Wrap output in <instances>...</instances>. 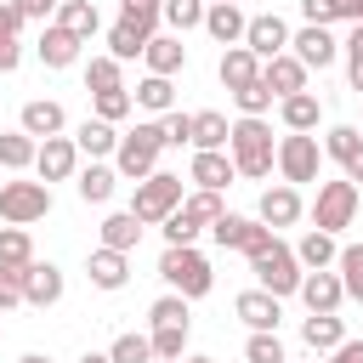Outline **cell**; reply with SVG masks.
<instances>
[{
	"label": "cell",
	"mask_w": 363,
	"mask_h": 363,
	"mask_svg": "<svg viewBox=\"0 0 363 363\" xmlns=\"http://www.w3.org/2000/svg\"><path fill=\"white\" fill-rule=\"evenodd\" d=\"M227 113H193V153H227Z\"/></svg>",
	"instance_id": "34"
},
{
	"label": "cell",
	"mask_w": 363,
	"mask_h": 363,
	"mask_svg": "<svg viewBox=\"0 0 363 363\" xmlns=\"http://www.w3.org/2000/svg\"><path fill=\"white\" fill-rule=\"evenodd\" d=\"M340 170H346V182H352V187H357V182H363V147H357V153H352V159H346V164H340Z\"/></svg>",
	"instance_id": "60"
},
{
	"label": "cell",
	"mask_w": 363,
	"mask_h": 363,
	"mask_svg": "<svg viewBox=\"0 0 363 363\" xmlns=\"http://www.w3.org/2000/svg\"><path fill=\"white\" fill-rule=\"evenodd\" d=\"M278 119H284V130L312 136V130H318V119H323V108H318V96H312V91H295V96H284V102H278Z\"/></svg>",
	"instance_id": "25"
},
{
	"label": "cell",
	"mask_w": 363,
	"mask_h": 363,
	"mask_svg": "<svg viewBox=\"0 0 363 363\" xmlns=\"http://www.w3.org/2000/svg\"><path fill=\"white\" fill-rule=\"evenodd\" d=\"M193 301H182V295H159L153 306H147V323L159 329V323H193V312H187Z\"/></svg>",
	"instance_id": "47"
},
{
	"label": "cell",
	"mask_w": 363,
	"mask_h": 363,
	"mask_svg": "<svg viewBox=\"0 0 363 363\" xmlns=\"http://www.w3.org/2000/svg\"><path fill=\"white\" fill-rule=\"evenodd\" d=\"M51 216V187L45 182H0V221L6 227H34Z\"/></svg>",
	"instance_id": "6"
},
{
	"label": "cell",
	"mask_w": 363,
	"mask_h": 363,
	"mask_svg": "<svg viewBox=\"0 0 363 363\" xmlns=\"http://www.w3.org/2000/svg\"><path fill=\"white\" fill-rule=\"evenodd\" d=\"M74 147H79L85 159H113V147H119V130H113L108 119H85V125L74 130Z\"/></svg>",
	"instance_id": "30"
},
{
	"label": "cell",
	"mask_w": 363,
	"mask_h": 363,
	"mask_svg": "<svg viewBox=\"0 0 363 363\" xmlns=\"http://www.w3.org/2000/svg\"><path fill=\"white\" fill-rule=\"evenodd\" d=\"M85 278H91L96 289H108V295H113V289H125V284H130V255H119V250H102V244H96V250L85 255Z\"/></svg>",
	"instance_id": "17"
},
{
	"label": "cell",
	"mask_w": 363,
	"mask_h": 363,
	"mask_svg": "<svg viewBox=\"0 0 363 363\" xmlns=\"http://www.w3.org/2000/svg\"><path fill=\"white\" fill-rule=\"evenodd\" d=\"M329 363H363V340H352V335H346V340L329 352Z\"/></svg>",
	"instance_id": "55"
},
{
	"label": "cell",
	"mask_w": 363,
	"mask_h": 363,
	"mask_svg": "<svg viewBox=\"0 0 363 363\" xmlns=\"http://www.w3.org/2000/svg\"><path fill=\"white\" fill-rule=\"evenodd\" d=\"M159 233H164V244H193V238H199L204 227H199V221H193L187 210H170V216L159 221Z\"/></svg>",
	"instance_id": "50"
},
{
	"label": "cell",
	"mask_w": 363,
	"mask_h": 363,
	"mask_svg": "<svg viewBox=\"0 0 363 363\" xmlns=\"http://www.w3.org/2000/svg\"><path fill=\"white\" fill-rule=\"evenodd\" d=\"M142 62H147V74L176 79V74L187 68V45H182V34H153V40H147V51H142Z\"/></svg>",
	"instance_id": "19"
},
{
	"label": "cell",
	"mask_w": 363,
	"mask_h": 363,
	"mask_svg": "<svg viewBox=\"0 0 363 363\" xmlns=\"http://www.w3.org/2000/svg\"><path fill=\"white\" fill-rule=\"evenodd\" d=\"M182 210L199 221V227H216L221 216H227V204H221V193H204V187H193L187 199H182Z\"/></svg>",
	"instance_id": "41"
},
{
	"label": "cell",
	"mask_w": 363,
	"mask_h": 363,
	"mask_svg": "<svg viewBox=\"0 0 363 363\" xmlns=\"http://www.w3.org/2000/svg\"><path fill=\"white\" fill-rule=\"evenodd\" d=\"M301 216H306V204H301V193H295L289 182H272V187L261 193V204H255V221L272 227V233H278V227H295Z\"/></svg>",
	"instance_id": "13"
},
{
	"label": "cell",
	"mask_w": 363,
	"mask_h": 363,
	"mask_svg": "<svg viewBox=\"0 0 363 363\" xmlns=\"http://www.w3.org/2000/svg\"><path fill=\"white\" fill-rule=\"evenodd\" d=\"M62 267H51V261H34L28 272H23V306H34V312H45V306H57L62 301Z\"/></svg>",
	"instance_id": "15"
},
{
	"label": "cell",
	"mask_w": 363,
	"mask_h": 363,
	"mask_svg": "<svg viewBox=\"0 0 363 363\" xmlns=\"http://www.w3.org/2000/svg\"><path fill=\"white\" fill-rule=\"evenodd\" d=\"M357 221V187L352 182H318V199H312V227L318 233H340Z\"/></svg>",
	"instance_id": "8"
},
{
	"label": "cell",
	"mask_w": 363,
	"mask_h": 363,
	"mask_svg": "<svg viewBox=\"0 0 363 363\" xmlns=\"http://www.w3.org/2000/svg\"><path fill=\"white\" fill-rule=\"evenodd\" d=\"M182 199H187V182H182V176H170V170H153L147 182H136L130 216H136L142 227H159L170 210H182Z\"/></svg>",
	"instance_id": "5"
},
{
	"label": "cell",
	"mask_w": 363,
	"mask_h": 363,
	"mask_svg": "<svg viewBox=\"0 0 363 363\" xmlns=\"http://www.w3.org/2000/svg\"><path fill=\"white\" fill-rule=\"evenodd\" d=\"M301 340H306L312 352H335V346L346 340V323H340V312H306V323H301Z\"/></svg>",
	"instance_id": "28"
},
{
	"label": "cell",
	"mask_w": 363,
	"mask_h": 363,
	"mask_svg": "<svg viewBox=\"0 0 363 363\" xmlns=\"http://www.w3.org/2000/svg\"><path fill=\"white\" fill-rule=\"evenodd\" d=\"M233 159L227 153H193V164H187V182L193 187H204V193H227L233 187Z\"/></svg>",
	"instance_id": "21"
},
{
	"label": "cell",
	"mask_w": 363,
	"mask_h": 363,
	"mask_svg": "<svg viewBox=\"0 0 363 363\" xmlns=\"http://www.w3.org/2000/svg\"><path fill=\"white\" fill-rule=\"evenodd\" d=\"M142 233H147V227H142L130 210H113V216L102 221V250H119V255H130V250L142 244Z\"/></svg>",
	"instance_id": "31"
},
{
	"label": "cell",
	"mask_w": 363,
	"mask_h": 363,
	"mask_svg": "<svg viewBox=\"0 0 363 363\" xmlns=\"http://www.w3.org/2000/svg\"><path fill=\"white\" fill-rule=\"evenodd\" d=\"M17 62H23V45H17V40H6V45H0V74H11Z\"/></svg>",
	"instance_id": "57"
},
{
	"label": "cell",
	"mask_w": 363,
	"mask_h": 363,
	"mask_svg": "<svg viewBox=\"0 0 363 363\" xmlns=\"http://www.w3.org/2000/svg\"><path fill=\"white\" fill-rule=\"evenodd\" d=\"M164 23H170V34L204 28V0H164Z\"/></svg>",
	"instance_id": "43"
},
{
	"label": "cell",
	"mask_w": 363,
	"mask_h": 363,
	"mask_svg": "<svg viewBox=\"0 0 363 363\" xmlns=\"http://www.w3.org/2000/svg\"><path fill=\"white\" fill-rule=\"evenodd\" d=\"M108 357H113V363H153V340L136 335V329H125V335L108 346Z\"/></svg>",
	"instance_id": "44"
},
{
	"label": "cell",
	"mask_w": 363,
	"mask_h": 363,
	"mask_svg": "<svg viewBox=\"0 0 363 363\" xmlns=\"http://www.w3.org/2000/svg\"><path fill=\"white\" fill-rule=\"evenodd\" d=\"M159 278H164L170 295H182V301H204V295L216 289L210 255H199V244H164V255H159Z\"/></svg>",
	"instance_id": "2"
},
{
	"label": "cell",
	"mask_w": 363,
	"mask_h": 363,
	"mask_svg": "<svg viewBox=\"0 0 363 363\" xmlns=\"http://www.w3.org/2000/svg\"><path fill=\"white\" fill-rule=\"evenodd\" d=\"M216 6H244V0H216Z\"/></svg>",
	"instance_id": "64"
},
{
	"label": "cell",
	"mask_w": 363,
	"mask_h": 363,
	"mask_svg": "<svg viewBox=\"0 0 363 363\" xmlns=\"http://www.w3.org/2000/svg\"><path fill=\"white\" fill-rule=\"evenodd\" d=\"M335 278H340L346 301H363V244H340V255H335Z\"/></svg>",
	"instance_id": "37"
},
{
	"label": "cell",
	"mask_w": 363,
	"mask_h": 363,
	"mask_svg": "<svg viewBox=\"0 0 363 363\" xmlns=\"http://www.w3.org/2000/svg\"><path fill=\"white\" fill-rule=\"evenodd\" d=\"M301 17L318 23V28H329L335 23V0H301Z\"/></svg>",
	"instance_id": "53"
},
{
	"label": "cell",
	"mask_w": 363,
	"mask_h": 363,
	"mask_svg": "<svg viewBox=\"0 0 363 363\" xmlns=\"http://www.w3.org/2000/svg\"><path fill=\"white\" fill-rule=\"evenodd\" d=\"M11 306H23V272L0 267V312H11Z\"/></svg>",
	"instance_id": "51"
},
{
	"label": "cell",
	"mask_w": 363,
	"mask_h": 363,
	"mask_svg": "<svg viewBox=\"0 0 363 363\" xmlns=\"http://www.w3.org/2000/svg\"><path fill=\"white\" fill-rule=\"evenodd\" d=\"M244 23H250L244 6H216V0L204 6V34L216 45H244Z\"/></svg>",
	"instance_id": "23"
},
{
	"label": "cell",
	"mask_w": 363,
	"mask_h": 363,
	"mask_svg": "<svg viewBox=\"0 0 363 363\" xmlns=\"http://www.w3.org/2000/svg\"><path fill=\"white\" fill-rule=\"evenodd\" d=\"M119 17L136 23L142 34H159V17H164V0H119Z\"/></svg>",
	"instance_id": "45"
},
{
	"label": "cell",
	"mask_w": 363,
	"mask_h": 363,
	"mask_svg": "<svg viewBox=\"0 0 363 363\" xmlns=\"http://www.w3.org/2000/svg\"><path fill=\"white\" fill-rule=\"evenodd\" d=\"M318 147H323V159H335V164H346V159H352V153L363 147V130H357V125H329Z\"/></svg>",
	"instance_id": "39"
},
{
	"label": "cell",
	"mask_w": 363,
	"mask_h": 363,
	"mask_svg": "<svg viewBox=\"0 0 363 363\" xmlns=\"http://www.w3.org/2000/svg\"><path fill=\"white\" fill-rule=\"evenodd\" d=\"M227 159H233V170L250 176V182L272 176V159H278L272 125H267V119H233V130H227Z\"/></svg>",
	"instance_id": "1"
},
{
	"label": "cell",
	"mask_w": 363,
	"mask_h": 363,
	"mask_svg": "<svg viewBox=\"0 0 363 363\" xmlns=\"http://www.w3.org/2000/svg\"><path fill=\"white\" fill-rule=\"evenodd\" d=\"M250 272H255V289H267V295H278V301L295 295L301 278H306L301 261H295V250H289L284 238H272L267 250H255V255H250Z\"/></svg>",
	"instance_id": "4"
},
{
	"label": "cell",
	"mask_w": 363,
	"mask_h": 363,
	"mask_svg": "<svg viewBox=\"0 0 363 363\" xmlns=\"http://www.w3.org/2000/svg\"><path fill=\"white\" fill-rule=\"evenodd\" d=\"M159 130H164V147H193V113L170 108V113L159 119Z\"/></svg>",
	"instance_id": "49"
},
{
	"label": "cell",
	"mask_w": 363,
	"mask_h": 363,
	"mask_svg": "<svg viewBox=\"0 0 363 363\" xmlns=\"http://www.w3.org/2000/svg\"><path fill=\"white\" fill-rule=\"evenodd\" d=\"M113 187H119V170H113L108 159H91L85 170H74V193H79L85 204H108Z\"/></svg>",
	"instance_id": "22"
},
{
	"label": "cell",
	"mask_w": 363,
	"mask_h": 363,
	"mask_svg": "<svg viewBox=\"0 0 363 363\" xmlns=\"http://www.w3.org/2000/svg\"><path fill=\"white\" fill-rule=\"evenodd\" d=\"M272 170H278L289 187H301V182H318V170H323V147H318V136H295V130H284Z\"/></svg>",
	"instance_id": "7"
},
{
	"label": "cell",
	"mask_w": 363,
	"mask_h": 363,
	"mask_svg": "<svg viewBox=\"0 0 363 363\" xmlns=\"http://www.w3.org/2000/svg\"><path fill=\"white\" fill-rule=\"evenodd\" d=\"M17 130L34 136V142H45V136H62V130H68V113H62V102H51V96H28L23 113H17Z\"/></svg>",
	"instance_id": "14"
},
{
	"label": "cell",
	"mask_w": 363,
	"mask_h": 363,
	"mask_svg": "<svg viewBox=\"0 0 363 363\" xmlns=\"http://www.w3.org/2000/svg\"><path fill=\"white\" fill-rule=\"evenodd\" d=\"M57 28H68L74 40H91L96 28H102V17H96V6L91 0H57V17H51Z\"/></svg>",
	"instance_id": "29"
},
{
	"label": "cell",
	"mask_w": 363,
	"mask_h": 363,
	"mask_svg": "<svg viewBox=\"0 0 363 363\" xmlns=\"http://www.w3.org/2000/svg\"><path fill=\"white\" fill-rule=\"evenodd\" d=\"M130 102H136V108H147V113H159V119H164V113H170V108H176V85H170V79H159V74H147V79H142V85H136V91H130Z\"/></svg>",
	"instance_id": "36"
},
{
	"label": "cell",
	"mask_w": 363,
	"mask_h": 363,
	"mask_svg": "<svg viewBox=\"0 0 363 363\" xmlns=\"http://www.w3.org/2000/svg\"><path fill=\"white\" fill-rule=\"evenodd\" d=\"M289 57L312 74V68H329V62L340 57V40H335L329 28H318V23H306L301 34H289Z\"/></svg>",
	"instance_id": "11"
},
{
	"label": "cell",
	"mask_w": 363,
	"mask_h": 363,
	"mask_svg": "<svg viewBox=\"0 0 363 363\" xmlns=\"http://www.w3.org/2000/svg\"><path fill=\"white\" fill-rule=\"evenodd\" d=\"M295 250V261H301V272H323V267H335V255H340V244H335V233H306L301 244H289Z\"/></svg>",
	"instance_id": "27"
},
{
	"label": "cell",
	"mask_w": 363,
	"mask_h": 363,
	"mask_svg": "<svg viewBox=\"0 0 363 363\" xmlns=\"http://www.w3.org/2000/svg\"><path fill=\"white\" fill-rule=\"evenodd\" d=\"M216 74H221V85H227V91H244V85H255V79H261V57H250L244 45H227V51H221V62H216Z\"/></svg>",
	"instance_id": "24"
},
{
	"label": "cell",
	"mask_w": 363,
	"mask_h": 363,
	"mask_svg": "<svg viewBox=\"0 0 363 363\" xmlns=\"http://www.w3.org/2000/svg\"><path fill=\"white\" fill-rule=\"evenodd\" d=\"M335 23H363V0H335Z\"/></svg>",
	"instance_id": "56"
},
{
	"label": "cell",
	"mask_w": 363,
	"mask_h": 363,
	"mask_svg": "<svg viewBox=\"0 0 363 363\" xmlns=\"http://www.w3.org/2000/svg\"><path fill=\"white\" fill-rule=\"evenodd\" d=\"M17 363H51V357H40V352H28V357H17Z\"/></svg>",
	"instance_id": "62"
},
{
	"label": "cell",
	"mask_w": 363,
	"mask_h": 363,
	"mask_svg": "<svg viewBox=\"0 0 363 363\" xmlns=\"http://www.w3.org/2000/svg\"><path fill=\"white\" fill-rule=\"evenodd\" d=\"M34 136H23V130H0V170H28L34 164Z\"/></svg>",
	"instance_id": "40"
},
{
	"label": "cell",
	"mask_w": 363,
	"mask_h": 363,
	"mask_svg": "<svg viewBox=\"0 0 363 363\" xmlns=\"http://www.w3.org/2000/svg\"><path fill=\"white\" fill-rule=\"evenodd\" d=\"M340 51H346V57H363V23H352V34L340 40Z\"/></svg>",
	"instance_id": "58"
},
{
	"label": "cell",
	"mask_w": 363,
	"mask_h": 363,
	"mask_svg": "<svg viewBox=\"0 0 363 363\" xmlns=\"http://www.w3.org/2000/svg\"><path fill=\"white\" fill-rule=\"evenodd\" d=\"M0 267H6V272H28V267H34V238H28V227H0Z\"/></svg>",
	"instance_id": "32"
},
{
	"label": "cell",
	"mask_w": 363,
	"mask_h": 363,
	"mask_svg": "<svg viewBox=\"0 0 363 363\" xmlns=\"http://www.w3.org/2000/svg\"><path fill=\"white\" fill-rule=\"evenodd\" d=\"M79 363H113V357H108V352H85Z\"/></svg>",
	"instance_id": "61"
},
{
	"label": "cell",
	"mask_w": 363,
	"mask_h": 363,
	"mask_svg": "<svg viewBox=\"0 0 363 363\" xmlns=\"http://www.w3.org/2000/svg\"><path fill=\"white\" fill-rule=\"evenodd\" d=\"M346 79H352V91L363 96V57H346Z\"/></svg>",
	"instance_id": "59"
},
{
	"label": "cell",
	"mask_w": 363,
	"mask_h": 363,
	"mask_svg": "<svg viewBox=\"0 0 363 363\" xmlns=\"http://www.w3.org/2000/svg\"><path fill=\"white\" fill-rule=\"evenodd\" d=\"M17 28H23L17 6H11V0H0V45H6V40H17Z\"/></svg>",
	"instance_id": "54"
},
{
	"label": "cell",
	"mask_w": 363,
	"mask_h": 363,
	"mask_svg": "<svg viewBox=\"0 0 363 363\" xmlns=\"http://www.w3.org/2000/svg\"><path fill=\"white\" fill-rule=\"evenodd\" d=\"M34 170H40L45 187H51V182H68V176L79 170V147H74V136H45V142L34 147Z\"/></svg>",
	"instance_id": "12"
},
{
	"label": "cell",
	"mask_w": 363,
	"mask_h": 363,
	"mask_svg": "<svg viewBox=\"0 0 363 363\" xmlns=\"http://www.w3.org/2000/svg\"><path fill=\"white\" fill-rule=\"evenodd\" d=\"M136 113V102H130V91L119 85V91H96V113L91 119H108V125H119V119H130Z\"/></svg>",
	"instance_id": "46"
},
{
	"label": "cell",
	"mask_w": 363,
	"mask_h": 363,
	"mask_svg": "<svg viewBox=\"0 0 363 363\" xmlns=\"http://www.w3.org/2000/svg\"><path fill=\"white\" fill-rule=\"evenodd\" d=\"M233 312L250 323V335H278V318H284V301L278 295H267V289H244L238 301H233Z\"/></svg>",
	"instance_id": "16"
},
{
	"label": "cell",
	"mask_w": 363,
	"mask_h": 363,
	"mask_svg": "<svg viewBox=\"0 0 363 363\" xmlns=\"http://www.w3.org/2000/svg\"><path fill=\"white\" fill-rule=\"evenodd\" d=\"M147 40H153V34H142L136 23H125V17H119V23L108 28V57H113V62H136V57L147 51Z\"/></svg>",
	"instance_id": "33"
},
{
	"label": "cell",
	"mask_w": 363,
	"mask_h": 363,
	"mask_svg": "<svg viewBox=\"0 0 363 363\" xmlns=\"http://www.w3.org/2000/svg\"><path fill=\"white\" fill-rule=\"evenodd\" d=\"M159 153H164V130H159V119L130 125V130L119 136V147H113V170H119V182H147V176L159 170Z\"/></svg>",
	"instance_id": "3"
},
{
	"label": "cell",
	"mask_w": 363,
	"mask_h": 363,
	"mask_svg": "<svg viewBox=\"0 0 363 363\" xmlns=\"http://www.w3.org/2000/svg\"><path fill=\"white\" fill-rule=\"evenodd\" d=\"M233 102H238V119H267L278 96H272V91H267V85L255 79V85H244V91H233Z\"/></svg>",
	"instance_id": "42"
},
{
	"label": "cell",
	"mask_w": 363,
	"mask_h": 363,
	"mask_svg": "<svg viewBox=\"0 0 363 363\" xmlns=\"http://www.w3.org/2000/svg\"><path fill=\"white\" fill-rule=\"evenodd\" d=\"M187 329H193V323H159V329H147L153 363H182V357H187Z\"/></svg>",
	"instance_id": "35"
},
{
	"label": "cell",
	"mask_w": 363,
	"mask_h": 363,
	"mask_svg": "<svg viewBox=\"0 0 363 363\" xmlns=\"http://www.w3.org/2000/svg\"><path fill=\"white\" fill-rule=\"evenodd\" d=\"M295 295L306 301V312H340V306H346V289H340L335 267H323V272H306Z\"/></svg>",
	"instance_id": "18"
},
{
	"label": "cell",
	"mask_w": 363,
	"mask_h": 363,
	"mask_svg": "<svg viewBox=\"0 0 363 363\" xmlns=\"http://www.w3.org/2000/svg\"><path fill=\"white\" fill-rule=\"evenodd\" d=\"M79 45H85V40H74L68 28L45 23V34H40V62H45V68H74V62H79Z\"/></svg>",
	"instance_id": "26"
},
{
	"label": "cell",
	"mask_w": 363,
	"mask_h": 363,
	"mask_svg": "<svg viewBox=\"0 0 363 363\" xmlns=\"http://www.w3.org/2000/svg\"><path fill=\"white\" fill-rule=\"evenodd\" d=\"M119 85H125V62H113L108 51L85 62V91H91V96H96V91H119Z\"/></svg>",
	"instance_id": "38"
},
{
	"label": "cell",
	"mask_w": 363,
	"mask_h": 363,
	"mask_svg": "<svg viewBox=\"0 0 363 363\" xmlns=\"http://www.w3.org/2000/svg\"><path fill=\"white\" fill-rule=\"evenodd\" d=\"M182 363H216V357H182Z\"/></svg>",
	"instance_id": "63"
},
{
	"label": "cell",
	"mask_w": 363,
	"mask_h": 363,
	"mask_svg": "<svg viewBox=\"0 0 363 363\" xmlns=\"http://www.w3.org/2000/svg\"><path fill=\"white\" fill-rule=\"evenodd\" d=\"M244 51L261 57V62H267V57H284V51H289V23L272 17V11L250 17V23H244Z\"/></svg>",
	"instance_id": "10"
},
{
	"label": "cell",
	"mask_w": 363,
	"mask_h": 363,
	"mask_svg": "<svg viewBox=\"0 0 363 363\" xmlns=\"http://www.w3.org/2000/svg\"><path fill=\"white\" fill-rule=\"evenodd\" d=\"M244 363H289V352H284L278 335H250L244 340Z\"/></svg>",
	"instance_id": "48"
},
{
	"label": "cell",
	"mask_w": 363,
	"mask_h": 363,
	"mask_svg": "<svg viewBox=\"0 0 363 363\" xmlns=\"http://www.w3.org/2000/svg\"><path fill=\"white\" fill-rule=\"evenodd\" d=\"M261 85H267V91H272V96L284 102V96L306 91V68H301V62H295L289 51H284V57H267V62H261Z\"/></svg>",
	"instance_id": "20"
},
{
	"label": "cell",
	"mask_w": 363,
	"mask_h": 363,
	"mask_svg": "<svg viewBox=\"0 0 363 363\" xmlns=\"http://www.w3.org/2000/svg\"><path fill=\"white\" fill-rule=\"evenodd\" d=\"M11 6H17L23 23H45V17H57V0H11Z\"/></svg>",
	"instance_id": "52"
},
{
	"label": "cell",
	"mask_w": 363,
	"mask_h": 363,
	"mask_svg": "<svg viewBox=\"0 0 363 363\" xmlns=\"http://www.w3.org/2000/svg\"><path fill=\"white\" fill-rule=\"evenodd\" d=\"M210 238H216L221 250H238V255H255V250H267V244H272L278 233H272V227H261L255 216H233V210H227V216H221V221L210 227Z\"/></svg>",
	"instance_id": "9"
}]
</instances>
